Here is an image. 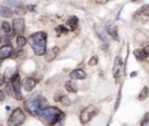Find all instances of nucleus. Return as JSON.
Wrapping results in <instances>:
<instances>
[{
    "label": "nucleus",
    "instance_id": "9b49d317",
    "mask_svg": "<svg viewBox=\"0 0 149 126\" xmlns=\"http://www.w3.org/2000/svg\"><path fill=\"white\" fill-rule=\"evenodd\" d=\"M10 82H12V88H13V90H14L15 92H17V93H21V92H20L21 82H20V75H19V72H16V74L12 77Z\"/></svg>",
    "mask_w": 149,
    "mask_h": 126
},
{
    "label": "nucleus",
    "instance_id": "2eb2a0df",
    "mask_svg": "<svg viewBox=\"0 0 149 126\" xmlns=\"http://www.w3.org/2000/svg\"><path fill=\"white\" fill-rule=\"evenodd\" d=\"M55 100L56 102H59L62 105H64V106H69L70 105V99L66 97V96H64V94H62L61 92H58L57 94H55Z\"/></svg>",
    "mask_w": 149,
    "mask_h": 126
},
{
    "label": "nucleus",
    "instance_id": "2f4dec72",
    "mask_svg": "<svg viewBox=\"0 0 149 126\" xmlns=\"http://www.w3.org/2000/svg\"><path fill=\"white\" fill-rule=\"evenodd\" d=\"M142 13L146 15V16H148L149 15V10H148V6H144L143 8H142Z\"/></svg>",
    "mask_w": 149,
    "mask_h": 126
},
{
    "label": "nucleus",
    "instance_id": "412c9836",
    "mask_svg": "<svg viewBox=\"0 0 149 126\" xmlns=\"http://www.w3.org/2000/svg\"><path fill=\"white\" fill-rule=\"evenodd\" d=\"M134 55H135V57H136L137 60H140V61H143V60H146V58L148 57V54H146V52L143 51V49H136V50L134 51Z\"/></svg>",
    "mask_w": 149,
    "mask_h": 126
},
{
    "label": "nucleus",
    "instance_id": "4468645a",
    "mask_svg": "<svg viewBox=\"0 0 149 126\" xmlns=\"http://www.w3.org/2000/svg\"><path fill=\"white\" fill-rule=\"evenodd\" d=\"M94 30L97 33V35L99 36V38H101L102 41H107V36H106V30L100 24H95L94 26Z\"/></svg>",
    "mask_w": 149,
    "mask_h": 126
},
{
    "label": "nucleus",
    "instance_id": "f03ea898",
    "mask_svg": "<svg viewBox=\"0 0 149 126\" xmlns=\"http://www.w3.org/2000/svg\"><path fill=\"white\" fill-rule=\"evenodd\" d=\"M26 108L28 110V112L33 116H38L40 112L47 107V99L42 96H36L31 99H29L28 102L24 103Z\"/></svg>",
    "mask_w": 149,
    "mask_h": 126
},
{
    "label": "nucleus",
    "instance_id": "e433bc0d",
    "mask_svg": "<svg viewBox=\"0 0 149 126\" xmlns=\"http://www.w3.org/2000/svg\"><path fill=\"white\" fill-rule=\"evenodd\" d=\"M0 126H2V125H1V124H0Z\"/></svg>",
    "mask_w": 149,
    "mask_h": 126
},
{
    "label": "nucleus",
    "instance_id": "39448f33",
    "mask_svg": "<svg viewBox=\"0 0 149 126\" xmlns=\"http://www.w3.org/2000/svg\"><path fill=\"white\" fill-rule=\"evenodd\" d=\"M97 113H98V108L94 105H88V106L84 107L81 110V112H80V121H81V124L88 123Z\"/></svg>",
    "mask_w": 149,
    "mask_h": 126
},
{
    "label": "nucleus",
    "instance_id": "72a5a7b5",
    "mask_svg": "<svg viewBox=\"0 0 149 126\" xmlns=\"http://www.w3.org/2000/svg\"><path fill=\"white\" fill-rule=\"evenodd\" d=\"M5 83V79H3V76L2 75H0V85H2Z\"/></svg>",
    "mask_w": 149,
    "mask_h": 126
},
{
    "label": "nucleus",
    "instance_id": "20e7f679",
    "mask_svg": "<svg viewBox=\"0 0 149 126\" xmlns=\"http://www.w3.org/2000/svg\"><path fill=\"white\" fill-rule=\"evenodd\" d=\"M24 120H26V114H24V112H23L20 107H17V108H15V110L12 112V114L9 116L7 123H8V126H20V125L23 124Z\"/></svg>",
    "mask_w": 149,
    "mask_h": 126
},
{
    "label": "nucleus",
    "instance_id": "4be33fe9",
    "mask_svg": "<svg viewBox=\"0 0 149 126\" xmlns=\"http://www.w3.org/2000/svg\"><path fill=\"white\" fill-rule=\"evenodd\" d=\"M77 24H78V19H77V16H70V18L68 19V26H69L72 30L77 28Z\"/></svg>",
    "mask_w": 149,
    "mask_h": 126
},
{
    "label": "nucleus",
    "instance_id": "4c0bfd02",
    "mask_svg": "<svg viewBox=\"0 0 149 126\" xmlns=\"http://www.w3.org/2000/svg\"><path fill=\"white\" fill-rule=\"evenodd\" d=\"M0 62H1V60H0Z\"/></svg>",
    "mask_w": 149,
    "mask_h": 126
},
{
    "label": "nucleus",
    "instance_id": "6e6552de",
    "mask_svg": "<svg viewBox=\"0 0 149 126\" xmlns=\"http://www.w3.org/2000/svg\"><path fill=\"white\" fill-rule=\"evenodd\" d=\"M121 70H122V61L120 57H116L114 61V65H113V76L116 82L119 80V78L121 76Z\"/></svg>",
    "mask_w": 149,
    "mask_h": 126
},
{
    "label": "nucleus",
    "instance_id": "b1692460",
    "mask_svg": "<svg viewBox=\"0 0 149 126\" xmlns=\"http://www.w3.org/2000/svg\"><path fill=\"white\" fill-rule=\"evenodd\" d=\"M26 42H27V38H26V37H23V36H21V35H19V36L16 37L17 48H22V47L26 44Z\"/></svg>",
    "mask_w": 149,
    "mask_h": 126
},
{
    "label": "nucleus",
    "instance_id": "c85d7f7f",
    "mask_svg": "<svg viewBox=\"0 0 149 126\" xmlns=\"http://www.w3.org/2000/svg\"><path fill=\"white\" fill-rule=\"evenodd\" d=\"M141 126H149V114L147 113L141 121Z\"/></svg>",
    "mask_w": 149,
    "mask_h": 126
},
{
    "label": "nucleus",
    "instance_id": "f8f14e48",
    "mask_svg": "<svg viewBox=\"0 0 149 126\" xmlns=\"http://www.w3.org/2000/svg\"><path fill=\"white\" fill-rule=\"evenodd\" d=\"M22 85H23V88H24L27 91H31V90L35 88V85H36V80H35L34 78H31V77H27V78L23 79Z\"/></svg>",
    "mask_w": 149,
    "mask_h": 126
},
{
    "label": "nucleus",
    "instance_id": "7c9ffc66",
    "mask_svg": "<svg viewBox=\"0 0 149 126\" xmlns=\"http://www.w3.org/2000/svg\"><path fill=\"white\" fill-rule=\"evenodd\" d=\"M5 4H6V5H8V6H14V5L20 6V5H21V2H20V1H6Z\"/></svg>",
    "mask_w": 149,
    "mask_h": 126
},
{
    "label": "nucleus",
    "instance_id": "1a4fd4ad",
    "mask_svg": "<svg viewBox=\"0 0 149 126\" xmlns=\"http://www.w3.org/2000/svg\"><path fill=\"white\" fill-rule=\"evenodd\" d=\"M58 51H59L58 47H54V48L47 50V51L44 52V58H45V61H47V62H51V61H54V60L56 58Z\"/></svg>",
    "mask_w": 149,
    "mask_h": 126
},
{
    "label": "nucleus",
    "instance_id": "f257e3e1",
    "mask_svg": "<svg viewBox=\"0 0 149 126\" xmlns=\"http://www.w3.org/2000/svg\"><path fill=\"white\" fill-rule=\"evenodd\" d=\"M28 42L37 56L44 55L45 49H47V34L45 33L37 32V33L31 34L28 37Z\"/></svg>",
    "mask_w": 149,
    "mask_h": 126
},
{
    "label": "nucleus",
    "instance_id": "a211bd4d",
    "mask_svg": "<svg viewBox=\"0 0 149 126\" xmlns=\"http://www.w3.org/2000/svg\"><path fill=\"white\" fill-rule=\"evenodd\" d=\"M16 72H17V71H16V69H15V68H8V69H6L5 74L2 75V76H3L5 82H8L9 79H12V77H13Z\"/></svg>",
    "mask_w": 149,
    "mask_h": 126
},
{
    "label": "nucleus",
    "instance_id": "423d86ee",
    "mask_svg": "<svg viewBox=\"0 0 149 126\" xmlns=\"http://www.w3.org/2000/svg\"><path fill=\"white\" fill-rule=\"evenodd\" d=\"M12 29L17 34H22L24 32V20H23V18L14 19L13 23H12Z\"/></svg>",
    "mask_w": 149,
    "mask_h": 126
},
{
    "label": "nucleus",
    "instance_id": "6ab92c4d",
    "mask_svg": "<svg viewBox=\"0 0 149 126\" xmlns=\"http://www.w3.org/2000/svg\"><path fill=\"white\" fill-rule=\"evenodd\" d=\"M5 92H7L9 96L14 97V98H15V99H17V100H21V99H22V94H21V93L15 92V91L13 90V88H12V86H9V85H7V86H6V91H5Z\"/></svg>",
    "mask_w": 149,
    "mask_h": 126
},
{
    "label": "nucleus",
    "instance_id": "5701e85b",
    "mask_svg": "<svg viewBox=\"0 0 149 126\" xmlns=\"http://www.w3.org/2000/svg\"><path fill=\"white\" fill-rule=\"evenodd\" d=\"M64 120H65V114L63 113V112H61V114L58 116V118H57V120L51 125V126H63V124H64Z\"/></svg>",
    "mask_w": 149,
    "mask_h": 126
},
{
    "label": "nucleus",
    "instance_id": "ddd939ff",
    "mask_svg": "<svg viewBox=\"0 0 149 126\" xmlns=\"http://www.w3.org/2000/svg\"><path fill=\"white\" fill-rule=\"evenodd\" d=\"M70 77L71 79H84L86 77V74L84 70H80V69H76V70H72L71 74H70Z\"/></svg>",
    "mask_w": 149,
    "mask_h": 126
},
{
    "label": "nucleus",
    "instance_id": "bb28decb",
    "mask_svg": "<svg viewBox=\"0 0 149 126\" xmlns=\"http://www.w3.org/2000/svg\"><path fill=\"white\" fill-rule=\"evenodd\" d=\"M26 12H27V8L23 7V6H17L16 9H15V13L19 14V15H22V14H24Z\"/></svg>",
    "mask_w": 149,
    "mask_h": 126
},
{
    "label": "nucleus",
    "instance_id": "f3484780",
    "mask_svg": "<svg viewBox=\"0 0 149 126\" xmlns=\"http://www.w3.org/2000/svg\"><path fill=\"white\" fill-rule=\"evenodd\" d=\"M1 33L5 35V36H7V37H12L10 35H12V27L9 26V23L8 22H2V24H1Z\"/></svg>",
    "mask_w": 149,
    "mask_h": 126
},
{
    "label": "nucleus",
    "instance_id": "393cba45",
    "mask_svg": "<svg viewBox=\"0 0 149 126\" xmlns=\"http://www.w3.org/2000/svg\"><path fill=\"white\" fill-rule=\"evenodd\" d=\"M23 54H24V51H23L21 48H17L16 50H13V51H12L10 56H12V57H20V56H22Z\"/></svg>",
    "mask_w": 149,
    "mask_h": 126
},
{
    "label": "nucleus",
    "instance_id": "9d476101",
    "mask_svg": "<svg viewBox=\"0 0 149 126\" xmlns=\"http://www.w3.org/2000/svg\"><path fill=\"white\" fill-rule=\"evenodd\" d=\"M13 51V48H12V44L10 43H7L5 46H2L0 48V60H3V58H7L10 56Z\"/></svg>",
    "mask_w": 149,
    "mask_h": 126
},
{
    "label": "nucleus",
    "instance_id": "7ed1b4c3",
    "mask_svg": "<svg viewBox=\"0 0 149 126\" xmlns=\"http://www.w3.org/2000/svg\"><path fill=\"white\" fill-rule=\"evenodd\" d=\"M61 112H62V111H61L59 108H57V107L47 106V107H44V108L40 112L38 117H40V119L42 120V123H43L44 125L51 126V125L57 120V118H58V116L61 114Z\"/></svg>",
    "mask_w": 149,
    "mask_h": 126
},
{
    "label": "nucleus",
    "instance_id": "0eeeda50",
    "mask_svg": "<svg viewBox=\"0 0 149 126\" xmlns=\"http://www.w3.org/2000/svg\"><path fill=\"white\" fill-rule=\"evenodd\" d=\"M106 33H108L109 35H112V37L115 41H119V35H118V27L112 22V21H107L106 22V27H105Z\"/></svg>",
    "mask_w": 149,
    "mask_h": 126
},
{
    "label": "nucleus",
    "instance_id": "473e14b6",
    "mask_svg": "<svg viewBox=\"0 0 149 126\" xmlns=\"http://www.w3.org/2000/svg\"><path fill=\"white\" fill-rule=\"evenodd\" d=\"M5 97H6V94H5V91L0 90V102H2V100L5 99Z\"/></svg>",
    "mask_w": 149,
    "mask_h": 126
},
{
    "label": "nucleus",
    "instance_id": "f704fd0d",
    "mask_svg": "<svg viewBox=\"0 0 149 126\" xmlns=\"http://www.w3.org/2000/svg\"><path fill=\"white\" fill-rule=\"evenodd\" d=\"M130 76H132V77H134V76H136V72H135V71H134V72H132V74H130Z\"/></svg>",
    "mask_w": 149,
    "mask_h": 126
},
{
    "label": "nucleus",
    "instance_id": "dca6fc26",
    "mask_svg": "<svg viewBox=\"0 0 149 126\" xmlns=\"http://www.w3.org/2000/svg\"><path fill=\"white\" fill-rule=\"evenodd\" d=\"M13 14H14V12L12 10V8L0 5V16H2V18H12Z\"/></svg>",
    "mask_w": 149,
    "mask_h": 126
},
{
    "label": "nucleus",
    "instance_id": "cd10ccee",
    "mask_svg": "<svg viewBox=\"0 0 149 126\" xmlns=\"http://www.w3.org/2000/svg\"><path fill=\"white\" fill-rule=\"evenodd\" d=\"M56 32H57V34H66L68 33V29L64 27V26H58V27H56Z\"/></svg>",
    "mask_w": 149,
    "mask_h": 126
},
{
    "label": "nucleus",
    "instance_id": "a878e982",
    "mask_svg": "<svg viewBox=\"0 0 149 126\" xmlns=\"http://www.w3.org/2000/svg\"><path fill=\"white\" fill-rule=\"evenodd\" d=\"M147 96H148V88L144 86V88L142 89L141 93L139 94V99H140V100H144V99L147 98Z\"/></svg>",
    "mask_w": 149,
    "mask_h": 126
},
{
    "label": "nucleus",
    "instance_id": "aec40b11",
    "mask_svg": "<svg viewBox=\"0 0 149 126\" xmlns=\"http://www.w3.org/2000/svg\"><path fill=\"white\" fill-rule=\"evenodd\" d=\"M64 86H65V90H66L68 92H76V91H77V85H76V83H73L72 80L65 82Z\"/></svg>",
    "mask_w": 149,
    "mask_h": 126
},
{
    "label": "nucleus",
    "instance_id": "c9c22d12",
    "mask_svg": "<svg viewBox=\"0 0 149 126\" xmlns=\"http://www.w3.org/2000/svg\"><path fill=\"white\" fill-rule=\"evenodd\" d=\"M0 42H1V37H0Z\"/></svg>",
    "mask_w": 149,
    "mask_h": 126
},
{
    "label": "nucleus",
    "instance_id": "c756f323",
    "mask_svg": "<svg viewBox=\"0 0 149 126\" xmlns=\"http://www.w3.org/2000/svg\"><path fill=\"white\" fill-rule=\"evenodd\" d=\"M97 63H98V57H97V56L91 57V60L88 61V64H90V65H95Z\"/></svg>",
    "mask_w": 149,
    "mask_h": 126
}]
</instances>
